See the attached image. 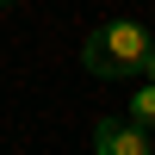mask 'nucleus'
<instances>
[{"instance_id":"obj_1","label":"nucleus","mask_w":155,"mask_h":155,"mask_svg":"<svg viewBox=\"0 0 155 155\" xmlns=\"http://www.w3.org/2000/svg\"><path fill=\"white\" fill-rule=\"evenodd\" d=\"M149 56H155V31L137 19H112L99 31H87V44H81V68L99 81H143Z\"/></svg>"},{"instance_id":"obj_2","label":"nucleus","mask_w":155,"mask_h":155,"mask_svg":"<svg viewBox=\"0 0 155 155\" xmlns=\"http://www.w3.org/2000/svg\"><path fill=\"white\" fill-rule=\"evenodd\" d=\"M93 155H155V137L137 118H99L93 124Z\"/></svg>"},{"instance_id":"obj_3","label":"nucleus","mask_w":155,"mask_h":155,"mask_svg":"<svg viewBox=\"0 0 155 155\" xmlns=\"http://www.w3.org/2000/svg\"><path fill=\"white\" fill-rule=\"evenodd\" d=\"M130 118L143 124V130H155V87H149V81H143V87L130 93Z\"/></svg>"},{"instance_id":"obj_4","label":"nucleus","mask_w":155,"mask_h":155,"mask_svg":"<svg viewBox=\"0 0 155 155\" xmlns=\"http://www.w3.org/2000/svg\"><path fill=\"white\" fill-rule=\"evenodd\" d=\"M143 81H149V87H155V56H149V68H143Z\"/></svg>"},{"instance_id":"obj_5","label":"nucleus","mask_w":155,"mask_h":155,"mask_svg":"<svg viewBox=\"0 0 155 155\" xmlns=\"http://www.w3.org/2000/svg\"><path fill=\"white\" fill-rule=\"evenodd\" d=\"M6 6H19V0H0V12H6Z\"/></svg>"},{"instance_id":"obj_6","label":"nucleus","mask_w":155,"mask_h":155,"mask_svg":"<svg viewBox=\"0 0 155 155\" xmlns=\"http://www.w3.org/2000/svg\"><path fill=\"white\" fill-rule=\"evenodd\" d=\"M149 137H155V130H149Z\"/></svg>"}]
</instances>
